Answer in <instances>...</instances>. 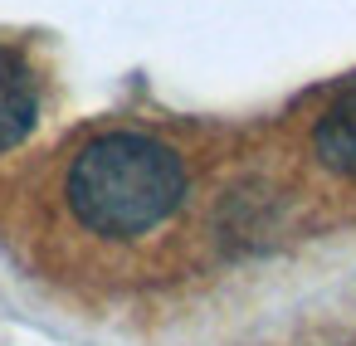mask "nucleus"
I'll return each mask as SVG.
<instances>
[{
  "instance_id": "7ed1b4c3",
  "label": "nucleus",
  "mask_w": 356,
  "mask_h": 346,
  "mask_svg": "<svg viewBox=\"0 0 356 346\" xmlns=\"http://www.w3.org/2000/svg\"><path fill=\"white\" fill-rule=\"evenodd\" d=\"M312 147H317V161L337 176H356V83L341 88L327 113L317 117V132H312Z\"/></svg>"
},
{
  "instance_id": "f03ea898",
  "label": "nucleus",
  "mask_w": 356,
  "mask_h": 346,
  "mask_svg": "<svg viewBox=\"0 0 356 346\" xmlns=\"http://www.w3.org/2000/svg\"><path fill=\"white\" fill-rule=\"evenodd\" d=\"M35 117H40L35 74L10 44H0V151L20 147L35 132Z\"/></svg>"
},
{
  "instance_id": "f257e3e1",
  "label": "nucleus",
  "mask_w": 356,
  "mask_h": 346,
  "mask_svg": "<svg viewBox=\"0 0 356 346\" xmlns=\"http://www.w3.org/2000/svg\"><path fill=\"white\" fill-rule=\"evenodd\" d=\"M64 195L83 229L103 239H137L176 215L186 195V166L176 147L147 132H108L74 156Z\"/></svg>"
}]
</instances>
